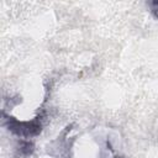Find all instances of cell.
<instances>
[{"mask_svg":"<svg viewBox=\"0 0 158 158\" xmlns=\"http://www.w3.org/2000/svg\"><path fill=\"white\" fill-rule=\"evenodd\" d=\"M149 6H151V10H152L153 15L158 19V1H152V2H149Z\"/></svg>","mask_w":158,"mask_h":158,"instance_id":"obj_3","label":"cell"},{"mask_svg":"<svg viewBox=\"0 0 158 158\" xmlns=\"http://www.w3.org/2000/svg\"><path fill=\"white\" fill-rule=\"evenodd\" d=\"M20 154L21 156H30L33 151V144L30 142H22L20 146Z\"/></svg>","mask_w":158,"mask_h":158,"instance_id":"obj_2","label":"cell"},{"mask_svg":"<svg viewBox=\"0 0 158 158\" xmlns=\"http://www.w3.org/2000/svg\"><path fill=\"white\" fill-rule=\"evenodd\" d=\"M115 158H120V157H115Z\"/></svg>","mask_w":158,"mask_h":158,"instance_id":"obj_4","label":"cell"},{"mask_svg":"<svg viewBox=\"0 0 158 158\" xmlns=\"http://www.w3.org/2000/svg\"><path fill=\"white\" fill-rule=\"evenodd\" d=\"M7 127L11 132L20 137H32L41 132L42 125L38 118H35L32 121H19L14 117L7 118Z\"/></svg>","mask_w":158,"mask_h":158,"instance_id":"obj_1","label":"cell"}]
</instances>
